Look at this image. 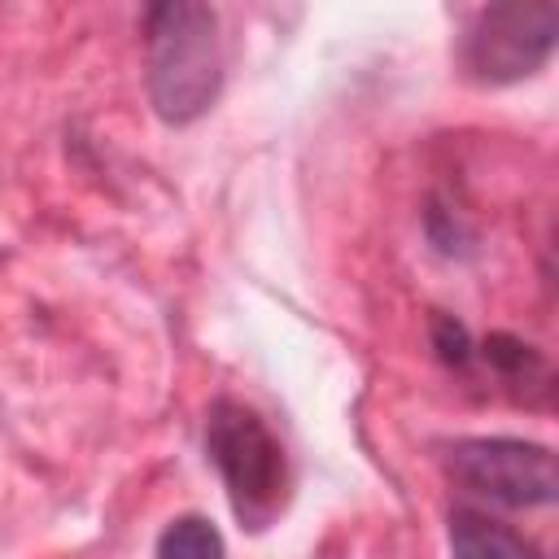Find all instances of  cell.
<instances>
[{"mask_svg": "<svg viewBox=\"0 0 559 559\" xmlns=\"http://www.w3.org/2000/svg\"><path fill=\"white\" fill-rule=\"evenodd\" d=\"M445 533H450V559H542V550L528 537H520L511 524H502L498 515L472 502L450 507Z\"/></svg>", "mask_w": 559, "mask_h": 559, "instance_id": "5b68a950", "label": "cell"}, {"mask_svg": "<svg viewBox=\"0 0 559 559\" xmlns=\"http://www.w3.org/2000/svg\"><path fill=\"white\" fill-rule=\"evenodd\" d=\"M441 472L493 507H550L559 493L555 450L524 437H459L441 445Z\"/></svg>", "mask_w": 559, "mask_h": 559, "instance_id": "277c9868", "label": "cell"}, {"mask_svg": "<svg viewBox=\"0 0 559 559\" xmlns=\"http://www.w3.org/2000/svg\"><path fill=\"white\" fill-rule=\"evenodd\" d=\"M476 354L489 362V371L498 376V380H507L511 389H515V397H524L528 406H537V397L546 402L550 397V362L533 349V345H524L520 336H511V332H489L480 345H476Z\"/></svg>", "mask_w": 559, "mask_h": 559, "instance_id": "8992f818", "label": "cell"}, {"mask_svg": "<svg viewBox=\"0 0 559 559\" xmlns=\"http://www.w3.org/2000/svg\"><path fill=\"white\" fill-rule=\"evenodd\" d=\"M148 100L170 127L197 122L223 92L218 13L197 0H162L144 9Z\"/></svg>", "mask_w": 559, "mask_h": 559, "instance_id": "6da1fadb", "label": "cell"}, {"mask_svg": "<svg viewBox=\"0 0 559 559\" xmlns=\"http://www.w3.org/2000/svg\"><path fill=\"white\" fill-rule=\"evenodd\" d=\"M205 454L223 476L227 502L245 528H266L288 498V459L266 419L240 397H214L205 411Z\"/></svg>", "mask_w": 559, "mask_h": 559, "instance_id": "7a4b0ae2", "label": "cell"}, {"mask_svg": "<svg viewBox=\"0 0 559 559\" xmlns=\"http://www.w3.org/2000/svg\"><path fill=\"white\" fill-rule=\"evenodd\" d=\"M432 349H437V358H441L445 367H467L472 354H476L467 328H463L454 314H445V310H432Z\"/></svg>", "mask_w": 559, "mask_h": 559, "instance_id": "ba28073f", "label": "cell"}, {"mask_svg": "<svg viewBox=\"0 0 559 559\" xmlns=\"http://www.w3.org/2000/svg\"><path fill=\"white\" fill-rule=\"evenodd\" d=\"M153 559H227V546L210 515H175L157 533Z\"/></svg>", "mask_w": 559, "mask_h": 559, "instance_id": "52a82bcc", "label": "cell"}, {"mask_svg": "<svg viewBox=\"0 0 559 559\" xmlns=\"http://www.w3.org/2000/svg\"><path fill=\"white\" fill-rule=\"evenodd\" d=\"M559 35V9L550 0H511L476 9L459 35V70L472 83L507 87L546 66Z\"/></svg>", "mask_w": 559, "mask_h": 559, "instance_id": "3957f363", "label": "cell"}]
</instances>
